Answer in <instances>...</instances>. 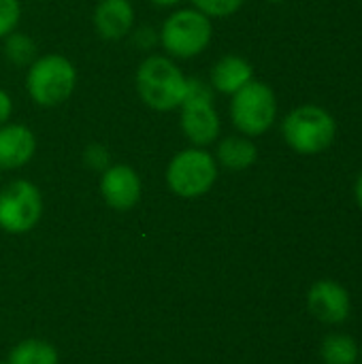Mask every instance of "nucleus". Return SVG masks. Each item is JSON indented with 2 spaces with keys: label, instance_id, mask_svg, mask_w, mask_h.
<instances>
[{
  "label": "nucleus",
  "instance_id": "f257e3e1",
  "mask_svg": "<svg viewBox=\"0 0 362 364\" xmlns=\"http://www.w3.org/2000/svg\"><path fill=\"white\" fill-rule=\"evenodd\" d=\"M137 92L149 109L164 113L181 107L188 79L171 58L149 55L137 70Z\"/></svg>",
  "mask_w": 362,
  "mask_h": 364
},
{
  "label": "nucleus",
  "instance_id": "f03ea898",
  "mask_svg": "<svg viewBox=\"0 0 362 364\" xmlns=\"http://www.w3.org/2000/svg\"><path fill=\"white\" fill-rule=\"evenodd\" d=\"M282 136L292 151L301 156H316L333 145L337 136V122L318 105H301L284 117Z\"/></svg>",
  "mask_w": 362,
  "mask_h": 364
},
{
  "label": "nucleus",
  "instance_id": "7ed1b4c3",
  "mask_svg": "<svg viewBox=\"0 0 362 364\" xmlns=\"http://www.w3.org/2000/svg\"><path fill=\"white\" fill-rule=\"evenodd\" d=\"M77 85V70L73 62L60 53L36 58L26 75V90L38 107H58L66 102Z\"/></svg>",
  "mask_w": 362,
  "mask_h": 364
},
{
  "label": "nucleus",
  "instance_id": "20e7f679",
  "mask_svg": "<svg viewBox=\"0 0 362 364\" xmlns=\"http://www.w3.org/2000/svg\"><path fill=\"white\" fill-rule=\"evenodd\" d=\"M218 179L215 156L203 147H190L173 156L166 166V186L181 198L205 196Z\"/></svg>",
  "mask_w": 362,
  "mask_h": 364
},
{
  "label": "nucleus",
  "instance_id": "39448f33",
  "mask_svg": "<svg viewBox=\"0 0 362 364\" xmlns=\"http://www.w3.org/2000/svg\"><path fill=\"white\" fill-rule=\"evenodd\" d=\"M211 34V17L196 9H179L162 23L160 43L173 58L190 60L207 49Z\"/></svg>",
  "mask_w": 362,
  "mask_h": 364
},
{
  "label": "nucleus",
  "instance_id": "423d86ee",
  "mask_svg": "<svg viewBox=\"0 0 362 364\" xmlns=\"http://www.w3.org/2000/svg\"><path fill=\"white\" fill-rule=\"evenodd\" d=\"M230 117L243 136L265 134L277 117V98L271 85L252 79L247 85L235 92L230 102Z\"/></svg>",
  "mask_w": 362,
  "mask_h": 364
},
{
  "label": "nucleus",
  "instance_id": "0eeeda50",
  "mask_svg": "<svg viewBox=\"0 0 362 364\" xmlns=\"http://www.w3.org/2000/svg\"><path fill=\"white\" fill-rule=\"evenodd\" d=\"M179 109L181 130L190 143L205 147L220 136V115L213 107V90L203 79H188V92Z\"/></svg>",
  "mask_w": 362,
  "mask_h": 364
},
{
  "label": "nucleus",
  "instance_id": "6e6552de",
  "mask_svg": "<svg viewBox=\"0 0 362 364\" xmlns=\"http://www.w3.org/2000/svg\"><path fill=\"white\" fill-rule=\"evenodd\" d=\"M43 215L41 190L28 179L9 181L0 190V230L9 235L30 232Z\"/></svg>",
  "mask_w": 362,
  "mask_h": 364
},
{
  "label": "nucleus",
  "instance_id": "1a4fd4ad",
  "mask_svg": "<svg viewBox=\"0 0 362 364\" xmlns=\"http://www.w3.org/2000/svg\"><path fill=\"white\" fill-rule=\"evenodd\" d=\"M307 309L324 324H341L350 318L352 299L341 284L333 279H320L307 292Z\"/></svg>",
  "mask_w": 362,
  "mask_h": 364
},
{
  "label": "nucleus",
  "instance_id": "9d476101",
  "mask_svg": "<svg viewBox=\"0 0 362 364\" xmlns=\"http://www.w3.org/2000/svg\"><path fill=\"white\" fill-rule=\"evenodd\" d=\"M141 177L128 164H111L100 175V194L115 211H130L141 200Z\"/></svg>",
  "mask_w": 362,
  "mask_h": 364
},
{
  "label": "nucleus",
  "instance_id": "9b49d317",
  "mask_svg": "<svg viewBox=\"0 0 362 364\" xmlns=\"http://www.w3.org/2000/svg\"><path fill=\"white\" fill-rule=\"evenodd\" d=\"M36 136L23 124L0 126V171H13L32 160Z\"/></svg>",
  "mask_w": 362,
  "mask_h": 364
},
{
  "label": "nucleus",
  "instance_id": "f8f14e48",
  "mask_svg": "<svg viewBox=\"0 0 362 364\" xmlns=\"http://www.w3.org/2000/svg\"><path fill=\"white\" fill-rule=\"evenodd\" d=\"M134 23L130 0H100L94 9V28L107 41L124 38Z\"/></svg>",
  "mask_w": 362,
  "mask_h": 364
},
{
  "label": "nucleus",
  "instance_id": "ddd939ff",
  "mask_svg": "<svg viewBox=\"0 0 362 364\" xmlns=\"http://www.w3.org/2000/svg\"><path fill=\"white\" fill-rule=\"evenodd\" d=\"M254 79V68L252 64L241 58V55H224L220 58L209 75V85L211 90L220 92V94H228L233 96L235 92H239L243 85H247Z\"/></svg>",
  "mask_w": 362,
  "mask_h": 364
},
{
  "label": "nucleus",
  "instance_id": "4468645a",
  "mask_svg": "<svg viewBox=\"0 0 362 364\" xmlns=\"http://www.w3.org/2000/svg\"><path fill=\"white\" fill-rule=\"evenodd\" d=\"M258 160V147L250 136H226L220 141L215 151V162L228 171H245Z\"/></svg>",
  "mask_w": 362,
  "mask_h": 364
},
{
  "label": "nucleus",
  "instance_id": "2eb2a0df",
  "mask_svg": "<svg viewBox=\"0 0 362 364\" xmlns=\"http://www.w3.org/2000/svg\"><path fill=\"white\" fill-rule=\"evenodd\" d=\"M9 364H58L60 356L55 346L43 339H26L19 341L9 352Z\"/></svg>",
  "mask_w": 362,
  "mask_h": 364
},
{
  "label": "nucleus",
  "instance_id": "dca6fc26",
  "mask_svg": "<svg viewBox=\"0 0 362 364\" xmlns=\"http://www.w3.org/2000/svg\"><path fill=\"white\" fill-rule=\"evenodd\" d=\"M320 356L326 364H356L358 360V343L350 335H329L322 341Z\"/></svg>",
  "mask_w": 362,
  "mask_h": 364
},
{
  "label": "nucleus",
  "instance_id": "f3484780",
  "mask_svg": "<svg viewBox=\"0 0 362 364\" xmlns=\"http://www.w3.org/2000/svg\"><path fill=\"white\" fill-rule=\"evenodd\" d=\"M4 53L15 66H30L36 60V45L28 34L11 32L4 36Z\"/></svg>",
  "mask_w": 362,
  "mask_h": 364
},
{
  "label": "nucleus",
  "instance_id": "a211bd4d",
  "mask_svg": "<svg viewBox=\"0 0 362 364\" xmlns=\"http://www.w3.org/2000/svg\"><path fill=\"white\" fill-rule=\"evenodd\" d=\"M192 4L207 17H228L241 9L243 0H192Z\"/></svg>",
  "mask_w": 362,
  "mask_h": 364
},
{
  "label": "nucleus",
  "instance_id": "6ab92c4d",
  "mask_svg": "<svg viewBox=\"0 0 362 364\" xmlns=\"http://www.w3.org/2000/svg\"><path fill=\"white\" fill-rule=\"evenodd\" d=\"M21 17L19 0H0V38L15 32Z\"/></svg>",
  "mask_w": 362,
  "mask_h": 364
},
{
  "label": "nucleus",
  "instance_id": "aec40b11",
  "mask_svg": "<svg viewBox=\"0 0 362 364\" xmlns=\"http://www.w3.org/2000/svg\"><path fill=\"white\" fill-rule=\"evenodd\" d=\"M83 162H85L92 171H98V173H102L105 168L111 166L107 147H105V145H98V143H92V145L85 147V151H83Z\"/></svg>",
  "mask_w": 362,
  "mask_h": 364
},
{
  "label": "nucleus",
  "instance_id": "412c9836",
  "mask_svg": "<svg viewBox=\"0 0 362 364\" xmlns=\"http://www.w3.org/2000/svg\"><path fill=\"white\" fill-rule=\"evenodd\" d=\"M11 111H13V102H11V96L0 87V126H4L11 117Z\"/></svg>",
  "mask_w": 362,
  "mask_h": 364
},
{
  "label": "nucleus",
  "instance_id": "4be33fe9",
  "mask_svg": "<svg viewBox=\"0 0 362 364\" xmlns=\"http://www.w3.org/2000/svg\"><path fill=\"white\" fill-rule=\"evenodd\" d=\"M354 196H356V203H358V207L362 209V173L358 175V179H356V186H354Z\"/></svg>",
  "mask_w": 362,
  "mask_h": 364
},
{
  "label": "nucleus",
  "instance_id": "5701e85b",
  "mask_svg": "<svg viewBox=\"0 0 362 364\" xmlns=\"http://www.w3.org/2000/svg\"><path fill=\"white\" fill-rule=\"evenodd\" d=\"M154 4H158V6H175V4H179L181 0H151Z\"/></svg>",
  "mask_w": 362,
  "mask_h": 364
},
{
  "label": "nucleus",
  "instance_id": "b1692460",
  "mask_svg": "<svg viewBox=\"0 0 362 364\" xmlns=\"http://www.w3.org/2000/svg\"><path fill=\"white\" fill-rule=\"evenodd\" d=\"M269 2H273V4H280V2H286V0H269Z\"/></svg>",
  "mask_w": 362,
  "mask_h": 364
},
{
  "label": "nucleus",
  "instance_id": "393cba45",
  "mask_svg": "<svg viewBox=\"0 0 362 364\" xmlns=\"http://www.w3.org/2000/svg\"><path fill=\"white\" fill-rule=\"evenodd\" d=\"M0 364H9V363H2V360H0Z\"/></svg>",
  "mask_w": 362,
  "mask_h": 364
}]
</instances>
